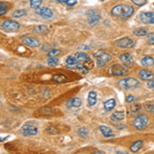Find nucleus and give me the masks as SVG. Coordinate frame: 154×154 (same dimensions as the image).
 <instances>
[{
	"label": "nucleus",
	"mask_w": 154,
	"mask_h": 154,
	"mask_svg": "<svg viewBox=\"0 0 154 154\" xmlns=\"http://www.w3.org/2000/svg\"><path fill=\"white\" fill-rule=\"evenodd\" d=\"M111 13L114 17L126 19V18H129L134 13V7L131 5H126V4H119V5H116L112 8Z\"/></svg>",
	"instance_id": "1"
},
{
	"label": "nucleus",
	"mask_w": 154,
	"mask_h": 154,
	"mask_svg": "<svg viewBox=\"0 0 154 154\" xmlns=\"http://www.w3.org/2000/svg\"><path fill=\"white\" fill-rule=\"evenodd\" d=\"M93 57L97 58V66L99 68H102V67L106 66L109 62L112 60V55H109L108 53H106L105 50H98L93 53Z\"/></svg>",
	"instance_id": "2"
},
{
	"label": "nucleus",
	"mask_w": 154,
	"mask_h": 154,
	"mask_svg": "<svg viewBox=\"0 0 154 154\" xmlns=\"http://www.w3.org/2000/svg\"><path fill=\"white\" fill-rule=\"evenodd\" d=\"M140 85V81L138 79H135L133 77L123 78V79L118 81V86L123 90H131Z\"/></svg>",
	"instance_id": "3"
},
{
	"label": "nucleus",
	"mask_w": 154,
	"mask_h": 154,
	"mask_svg": "<svg viewBox=\"0 0 154 154\" xmlns=\"http://www.w3.org/2000/svg\"><path fill=\"white\" fill-rule=\"evenodd\" d=\"M108 72L110 73L111 75H114V76H123V75L128 74V67L121 66V65L119 64H114L109 67Z\"/></svg>",
	"instance_id": "4"
},
{
	"label": "nucleus",
	"mask_w": 154,
	"mask_h": 154,
	"mask_svg": "<svg viewBox=\"0 0 154 154\" xmlns=\"http://www.w3.org/2000/svg\"><path fill=\"white\" fill-rule=\"evenodd\" d=\"M134 126L138 129V131H142V129L146 128V126H148V117L146 115H140L134 120Z\"/></svg>",
	"instance_id": "5"
},
{
	"label": "nucleus",
	"mask_w": 154,
	"mask_h": 154,
	"mask_svg": "<svg viewBox=\"0 0 154 154\" xmlns=\"http://www.w3.org/2000/svg\"><path fill=\"white\" fill-rule=\"evenodd\" d=\"M1 28L4 31H7V32H12V31H17L20 29V24L17 23L12 20H5V21L2 22Z\"/></svg>",
	"instance_id": "6"
},
{
	"label": "nucleus",
	"mask_w": 154,
	"mask_h": 154,
	"mask_svg": "<svg viewBox=\"0 0 154 154\" xmlns=\"http://www.w3.org/2000/svg\"><path fill=\"white\" fill-rule=\"evenodd\" d=\"M38 133V128L36 126H32V124H25V126L22 128V134L26 137L28 136H34Z\"/></svg>",
	"instance_id": "7"
},
{
	"label": "nucleus",
	"mask_w": 154,
	"mask_h": 154,
	"mask_svg": "<svg viewBox=\"0 0 154 154\" xmlns=\"http://www.w3.org/2000/svg\"><path fill=\"white\" fill-rule=\"evenodd\" d=\"M115 44L118 46V47L129 48V47H133L134 46V41L131 38H128V37H123V38L117 40Z\"/></svg>",
	"instance_id": "8"
},
{
	"label": "nucleus",
	"mask_w": 154,
	"mask_h": 154,
	"mask_svg": "<svg viewBox=\"0 0 154 154\" xmlns=\"http://www.w3.org/2000/svg\"><path fill=\"white\" fill-rule=\"evenodd\" d=\"M119 60L120 62L123 64V66L128 67V68H129V67H131L134 65V58L131 57V55H129V53H122V55H120Z\"/></svg>",
	"instance_id": "9"
},
{
	"label": "nucleus",
	"mask_w": 154,
	"mask_h": 154,
	"mask_svg": "<svg viewBox=\"0 0 154 154\" xmlns=\"http://www.w3.org/2000/svg\"><path fill=\"white\" fill-rule=\"evenodd\" d=\"M35 10H36L37 15H39L42 18H45V19H50V18L53 17V12L47 7H38Z\"/></svg>",
	"instance_id": "10"
},
{
	"label": "nucleus",
	"mask_w": 154,
	"mask_h": 154,
	"mask_svg": "<svg viewBox=\"0 0 154 154\" xmlns=\"http://www.w3.org/2000/svg\"><path fill=\"white\" fill-rule=\"evenodd\" d=\"M140 19L145 24H154V12H142Z\"/></svg>",
	"instance_id": "11"
},
{
	"label": "nucleus",
	"mask_w": 154,
	"mask_h": 154,
	"mask_svg": "<svg viewBox=\"0 0 154 154\" xmlns=\"http://www.w3.org/2000/svg\"><path fill=\"white\" fill-rule=\"evenodd\" d=\"M23 43L27 46H31V47H37L40 45V42L34 37H25L23 39Z\"/></svg>",
	"instance_id": "12"
},
{
	"label": "nucleus",
	"mask_w": 154,
	"mask_h": 154,
	"mask_svg": "<svg viewBox=\"0 0 154 154\" xmlns=\"http://www.w3.org/2000/svg\"><path fill=\"white\" fill-rule=\"evenodd\" d=\"M139 76L141 77V79L143 80H150L154 78V74L152 72H150L149 70H146V69H143L139 72Z\"/></svg>",
	"instance_id": "13"
},
{
	"label": "nucleus",
	"mask_w": 154,
	"mask_h": 154,
	"mask_svg": "<svg viewBox=\"0 0 154 154\" xmlns=\"http://www.w3.org/2000/svg\"><path fill=\"white\" fill-rule=\"evenodd\" d=\"M99 128H100V131H101V133L103 134V136H104L105 138H113L114 137V135L112 134V129L109 128V126H101Z\"/></svg>",
	"instance_id": "14"
},
{
	"label": "nucleus",
	"mask_w": 154,
	"mask_h": 154,
	"mask_svg": "<svg viewBox=\"0 0 154 154\" xmlns=\"http://www.w3.org/2000/svg\"><path fill=\"white\" fill-rule=\"evenodd\" d=\"M88 103L91 107L95 106V105L97 104V93H96L95 91H91L90 93H88Z\"/></svg>",
	"instance_id": "15"
},
{
	"label": "nucleus",
	"mask_w": 154,
	"mask_h": 154,
	"mask_svg": "<svg viewBox=\"0 0 154 154\" xmlns=\"http://www.w3.org/2000/svg\"><path fill=\"white\" fill-rule=\"evenodd\" d=\"M124 116H126V114H124V112H122V111H116V112L113 113L112 115H111V120L112 121H120V120H122L124 118Z\"/></svg>",
	"instance_id": "16"
},
{
	"label": "nucleus",
	"mask_w": 154,
	"mask_h": 154,
	"mask_svg": "<svg viewBox=\"0 0 154 154\" xmlns=\"http://www.w3.org/2000/svg\"><path fill=\"white\" fill-rule=\"evenodd\" d=\"M116 106V101L114 99H109L108 101L104 103V109L106 111H111L115 108Z\"/></svg>",
	"instance_id": "17"
},
{
	"label": "nucleus",
	"mask_w": 154,
	"mask_h": 154,
	"mask_svg": "<svg viewBox=\"0 0 154 154\" xmlns=\"http://www.w3.org/2000/svg\"><path fill=\"white\" fill-rule=\"evenodd\" d=\"M75 57L78 60L79 63H83V62H88L90 60V57H88V53H75Z\"/></svg>",
	"instance_id": "18"
},
{
	"label": "nucleus",
	"mask_w": 154,
	"mask_h": 154,
	"mask_svg": "<svg viewBox=\"0 0 154 154\" xmlns=\"http://www.w3.org/2000/svg\"><path fill=\"white\" fill-rule=\"evenodd\" d=\"M66 63H67V65H68V67H71V68H72V67L76 66L77 63H79V62H78V60L76 59L75 55H70V57L67 58Z\"/></svg>",
	"instance_id": "19"
},
{
	"label": "nucleus",
	"mask_w": 154,
	"mask_h": 154,
	"mask_svg": "<svg viewBox=\"0 0 154 154\" xmlns=\"http://www.w3.org/2000/svg\"><path fill=\"white\" fill-rule=\"evenodd\" d=\"M80 105H81V100H80L79 98H72V99L68 101L69 107H74V108H76V107H79Z\"/></svg>",
	"instance_id": "20"
},
{
	"label": "nucleus",
	"mask_w": 154,
	"mask_h": 154,
	"mask_svg": "<svg viewBox=\"0 0 154 154\" xmlns=\"http://www.w3.org/2000/svg\"><path fill=\"white\" fill-rule=\"evenodd\" d=\"M51 80L55 82H57V83H63V82L67 81V77L65 76V75H62V74H55L53 76Z\"/></svg>",
	"instance_id": "21"
},
{
	"label": "nucleus",
	"mask_w": 154,
	"mask_h": 154,
	"mask_svg": "<svg viewBox=\"0 0 154 154\" xmlns=\"http://www.w3.org/2000/svg\"><path fill=\"white\" fill-rule=\"evenodd\" d=\"M141 64L146 67L152 66V65H154V59L151 57H145L141 60Z\"/></svg>",
	"instance_id": "22"
},
{
	"label": "nucleus",
	"mask_w": 154,
	"mask_h": 154,
	"mask_svg": "<svg viewBox=\"0 0 154 154\" xmlns=\"http://www.w3.org/2000/svg\"><path fill=\"white\" fill-rule=\"evenodd\" d=\"M134 34L136 36H146L148 34V30L146 28H138L134 31Z\"/></svg>",
	"instance_id": "23"
},
{
	"label": "nucleus",
	"mask_w": 154,
	"mask_h": 154,
	"mask_svg": "<svg viewBox=\"0 0 154 154\" xmlns=\"http://www.w3.org/2000/svg\"><path fill=\"white\" fill-rule=\"evenodd\" d=\"M143 144H144V143H143V141H137V142H135L131 146V151H133V152H137V151H139L140 149L142 148Z\"/></svg>",
	"instance_id": "24"
},
{
	"label": "nucleus",
	"mask_w": 154,
	"mask_h": 154,
	"mask_svg": "<svg viewBox=\"0 0 154 154\" xmlns=\"http://www.w3.org/2000/svg\"><path fill=\"white\" fill-rule=\"evenodd\" d=\"M100 20H101V17H100L99 15H91V17H88V21L91 25H95L98 22H100Z\"/></svg>",
	"instance_id": "25"
},
{
	"label": "nucleus",
	"mask_w": 154,
	"mask_h": 154,
	"mask_svg": "<svg viewBox=\"0 0 154 154\" xmlns=\"http://www.w3.org/2000/svg\"><path fill=\"white\" fill-rule=\"evenodd\" d=\"M140 109H141V105L140 104H134L131 106V114L134 115L136 114V113H138L140 111Z\"/></svg>",
	"instance_id": "26"
},
{
	"label": "nucleus",
	"mask_w": 154,
	"mask_h": 154,
	"mask_svg": "<svg viewBox=\"0 0 154 154\" xmlns=\"http://www.w3.org/2000/svg\"><path fill=\"white\" fill-rule=\"evenodd\" d=\"M78 135H79L81 138H83V139H85V138H88V131L85 128H80L78 129Z\"/></svg>",
	"instance_id": "27"
},
{
	"label": "nucleus",
	"mask_w": 154,
	"mask_h": 154,
	"mask_svg": "<svg viewBox=\"0 0 154 154\" xmlns=\"http://www.w3.org/2000/svg\"><path fill=\"white\" fill-rule=\"evenodd\" d=\"M41 3H42V0H31L30 1V6L32 8H38L40 7V5H41Z\"/></svg>",
	"instance_id": "28"
},
{
	"label": "nucleus",
	"mask_w": 154,
	"mask_h": 154,
	"mask_svg": "<svg viewBox=\"0 0 154 154\" xmlns=\"http://www.w3.org/2000/svg\"><path fill=\"white\" fill-rule=\"evenodd\" d=\"M26 10L24 9H19V10H15V12L12 13V17L13 18H21V17H24L26 15Z\"/></svg>",
	"instance_id": "29"
},
{
	"label": "nucleus",
	"mask_w": 154,
	"mask_h": 154,
	"mask_svg": "<svg viewBox=\"0 0 154 154\" xmlns=\"http://www.w3.org/2000/svg\"><path fill=\"white\" fill-rule=\"evenodd\" d=\"M47 63L50 66H57L58 63H59V60H58L57 57H50V59L47 60Z\"/></svg>",
	"instance_id": "30"
},
{
	"label": "nucleus",
	"mask_w": 154,
	"mask_h": 154,
	"mask_svg": "<svg viewBox=\"0 0 154 154\" xmlns=\"http://www.w3.org/2000/svg\"><path fill=\"white\" fill-rule=\"evenodd\" d=\"M39 112H40V114H42V115H48V114H51V113H53V109L48 108V107H45V108L40 109Z\"/></svg>",
	"instance_id": "31"
},
{
	"label": "nucleus",
	"mask_w": 154,
	"mask_h": 154,
	"mask_svg": "<svg viewBox=\"0 0 154 154\" xmlns=\"http://www.w3.org/2000/svg\"><path fill=\"white\" fill-rule=\"evenodd\" d=\"M76 67H77L78 70H79L80 72L82 73V74H88V69L86 68V67L84 66L83 64H82V65H76Z\"/></svg>",
	"instance_id": "32"
},
{
	"label": "nucleus",
	"mask_w": 154,
	"mask_h": 154,
	"mask_svg": "<svg viewBox=\"0 0 154 154\" xmlns=\"http://www.w3.org/2000/svg\"><path fill=\"white\" fill-rule=\"evenodd\" d=\"M46 30H47V26L42 25V26L36 27V28L34 29V32L35 33H42V32H45Z\"/></svg>",
	"instance_id": "33"
},
{
	"label": "nucleus",
	"mask_w": 154,
	"mask_h": 154,
	"mask_svg": "<svg viewBox=\"0 0 154 154\" xmlns=\"http://www.w3.org/2000/svg\"><path fill=\"white\" fill-rule=\"evenodd\" d=\"M60 53V50H55V48H53L50 50V51L47 53V55L48 57H57L58 55Z\"/></svg>",
	"instance_id": "34"
},
{
	"label": "nucleus",
	"mask_w": 154,
	"mask_h": 154,
	"mask_svg": "<svg viewBox=\"0 0 154 154\" xmlns=\"http://www.w3.org/2000/svg\"><path fill=\"white\" fill-rule=\"evenodd\" d=\"M6 10H7L6 4L3 3V2H1V4H0V15H3L4 13L6 12Z\"/></svg>",
	"instance_id": "35"
},
{
	"label": "nucleus",
	"mask_w": 154,
	"mask_h": 154,
	"mask_svg": "<svg viewBox=\"0 0 154 154\" xmlns=\"http://www.w3.org/2000/svg\"><path fill=\"white\" fill-rule=\"evenodd\" d=\"M145 110H146L147 112H149V113H154V105L147 104L146 106H145Z\"/></svg>",
	"instance_id": "36"
},
{
	"label": "nucleus",
	"mask_w": 154,
	"mask_h": 154,
	"mask_svg": "<svg viewBox=\"0 0 154 154\" xmlns=\"http://www.w3.org/2000/svg\"><path fill=\"white\" fill-rule=\"evenodd\" d=\"M133 1L134 4H136V5L138 6H143L144 4H146L147 0H131Z\"/></svg>",
	"instance_id": "37"
},
{
	"label": "nucleus",
	"mask_w": 154,
	"mask_h": 154,
	"mask_svg": "<svg viewBox=\"0 0 154 154\" xmlns=\"http://www.w3.org/2000/svg\"><path fill=\"white\" fill-rule=\"evenodd\" d=\"M147 41H148L149 44H154V33L148 35V38H147Z\"/></svg>",
	"instance_id": "38"
},
{
	"label": "nucleus",
	"mask_w": 154,
	"mask_h": 154,
	"mask_svg": "<svg viewBox=\"0 0 154 154\" xmlns=\"http://www.w3.org/2000/svg\"><path fill=\"white\" fill-rule=\"evenodd\" d=\"M83 65H84V66H85L88 69H91V68H93V63L91 61V60H88V63H86V62H84Z\"/></svg>",
	"instance_id": "39"
},
{
	"label": "nucleus",
	"mask_w": 154,
	"mask_h": 154,
	"mask_svg": "<svg viewBox=\"0 0 154 154\" xmlns=\"http://www.w3.org/2000/svg\"><path fill=\"white\" fill-rule=\"evenodd\" d=\"M98 15V13L93 9H88V12H86V15H88V17H91V15Z\"/></svg>",
	"instance_id": "40"
},
{
	"label": "nucleus",
	"mask_w": 154,
	"mask_h": 154,
	"mask_svg": "<svg viewBox=\"0 0 154 154\" xmlns=\"http://www.w3.org/2000/svg\"><path fill=\"white\" fill-rule=\"evenodd\" d=\"M76 3H77V0H68V1L66 2V4L67 5H69V6H73V5H75Z\"/></svg>",
	"instance_id": "41"
},
{
	"label": "nucleus",
	"mask_w": 154,
	"mask_h": 154,
	"mask_svg": "<svg viewBox=\"0 0 154 154\" xmlns=\"http://www.w3.org/2000/svg\"><path fill=\"white\" fill-rule=\"evenodd\" d=\"M147 85H148V88H150V90L154 91V80H150V81H148Z\"/></svg>",
	"instance_id": "42"
},
{
	"label": "nucleus",
	"mask_w": 154,
	"mask_h": 154,
	"mask_svg": "<svg viewBox=\"0 0 154 154\" xmlns=\"http://www.w3.org/2000/svg\"><path fill=\"white\" fill-rule=\"evenodd\" d=\"M126 101L128 102V103H131V102H134L135 101V97H134V96H128V97H126Z\"/></svg>",
	"instance_id": "43"
},
{
	"label": "nucleus",
	"mask_w": 154,
	"mask_h": 154,
	"mask_svg": "<svg viewBox=\"0 0 154 154\" xmlns=\"http://www.w3.org/2000/svg\"><path fill=\"white\" fill-rule=\"evenodd\" d=\"M47 133H50V134H55V133H57V131H55V129H53V128H47Z\"/></svg>",
	"instance_id": "44"
},
{
	"label": "nucleus",
	"mask_w": 154,
	"mask_h": 154,
	"mask_svg": "<svg viewBox=\"0 0 154 154\" xmlns=\"http://www.w3.org/2000/svg\"><path fill=\"white\" fill-rule=\"evenodd\" d=\"M57 2H60V3H66L68 0H55Z\"/></svg>",
	"instance_id": "45"
},
{
	"label": "nucleus",
	"mask_w": 154,
	"mask_h": 154,
	"mask_svg": "<svg viewBox=\"0 0 154 154\" xmlns=\"http://www.w3.org/2000/svg\"><path fill=\"white\" fill-rule=\"evenodd\" d=\"M123 128H126V126H116V128H117V129H122Z\"/></svg>",
	"instance_id": "46"
},
{
	"label": "nucleus",
	"mask_w": 154,
	"mask_h": 154,
	"mask_svg": "<svg viewBox=\"0 0 154 154\" xmlns=\"http://www.w3.org/2000/svg\"><path fill=\"white\" fill-rule=\"evenodd\" d=\"M102 1H104V0H102Z\"/></svg>",
	"instance_id": "47"
}]
</instances>
